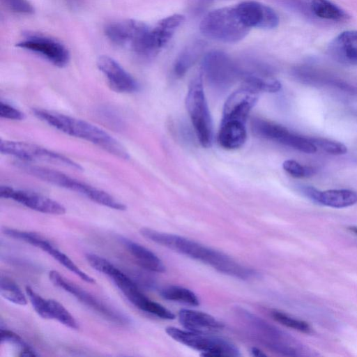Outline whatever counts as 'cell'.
Instances as JSON below:
<instances>
[{"label": "cell", "instance_id": "74e56055", "mask_svg": "<svg viewBox=\"0 0 357 357\" xmlns=\"http://www.w3.org/2000/svg\"><path fill=\"white\" fill-rule=\"evenodd\" d=\"M0 116L6 119L18 121L24 117L22 112L2 100L0 102Z\"/></svg>", "mask_w": 357, "mask_h": 357}, {"label": "cell", "instance_id": "277c9868", "mask_svg": "<svg viewBox=\"0 0 357 357\" xmlns=\"http://www.w3.org/2000/svg\"><path fill=\"white\" fill-rule=\"evenodd\" d=\"M33 112L41 121L68 135L86 140L120 158H129L128 152L118 140L91 123L40 108H34Z\"/></svg>", "mask_w": 357, "mask_h": 357}, {"label": "cell", "instance_id": "f1b7e54d", "mask_svg": "<svg viewBox=\"0 0 357 357\" xmlns=\"http://www.w3.org/2000/svg\"><path fill=\"white\" fill-rule=\"evenodd\" d=\"M0 294L3 298L14 304L25 305L27 303V299L19 286L6 276L1 278Z\"/></svg>", "mask_w": 357, "mask_h": 357}, {"label": "cell", "instance_id": "f35d334b", "mask_svg": "<svg viewBox=\"0 0 357 357\" xmlns=\"http://www.w3.org/2000/svg\"><path fill=\"white\" fill-rule=\"evenodd\" d=\"M250 353L254 356H265L266 354L264 353L261 349L257 347H252L250 350Z\"/></svg>", "mask_w": 357, "mask_h": 357}, {"label": "cell", "instance_id": "d590c367", "mask_svg": "<svg viewBox=\"0 0 357 357\" xmlns=\"http://www.w3.org/2000/svg\"><path fill=\"white\" fill-rule=\"evenodd\" d=\"M282 167L289 174L295 178L308 177L314 174V170L311 167L303 166L294 160H285Z\"/></svg>", "mask_w": 357, "mask_h": 357}, {"label": "cell", "instance_id": "d4e9b609", "mask_svg": "<svg viewBox=\"0 0 357 357\" xmlns=\"http://www.w3.org/2000/svg\"><path fill=\"white\" fill-rule=\"evenodd\" d=\"M241 77L243 79L244 86L250 87L257 92L275 93L279 91L281 89L280 82L269 75L267 76L266 73L246 72L245 73H242Z\"/></svg>", "mask_w": 357, "mask_h": 357}, {"label": "cell", "instance_id": "e575fe53", "mask_svg": "<svg viewBox=\"0 0 357 357\" xmlns=\"http://www.w3.org/2000/svg\"><path fill=\"white\" fill-rule=\"evenodd\" d=\"M25 291L36 313L43 319H50L48 300L43 298L29 286L26 287Z\"/></svg>", "mask_w": 357, "mask_h": 357}, {"label": "cell", "instance_id": "8fae6325", "mask_svg": "<svg viewBox=\"0 0 357 357\" xmlns=\"http://www.w3.org/2000/svg\"><path fill=\"white\" fill-rule=\"evenodd\" d=\"M202 70L208 82L215 87L225 88L241 75V71L231 59L221 51L207 53L202 62Z\"/></svg>", "mask_w": 357, "mask_h": 357}, {"label": "cell", "instance_id": "d6a6232c", "mask_svg": "<svg viewBox=\"0 0 357 357\" xmlns=\"http://www.w3.org/2000/svg\"><path fill=\"white\" fill-rule=\"evenodd\" d=\"M2 231L10 238L24 241L38 248H40L48 241L45 236L32 231H22L8 227L3 228Z\"/></svg>", "mask_w": 357, "mask_h": 357}, {"label": "cell", "instance_id": "ac0fdd59", "mask_svg": "<svg viewBox=\"0 0 357 357\" xmlns=\"http://www.w3.org/2000/svg\"><path fill=\"white\" fill-rule=\"evenodd\" d=\"M149 27L146 24L138 20H123L107 24L105 27V33L113 44L130 48Z\"/></svg>", "mask_w": 357, "mask_h": 357}, {"label": "cell", "instance_id": "d6986e66", "mask_svg": "<svg viewBox=\"0 0 357 357\" xmlns=\"http://www.w3.org/2000/svg\"><path fill=\"white\" fill-rule=\"evenodd\" d=\"M303 192L314 202L331 208H342L357 204V192L348 189H334L320 191L307 186Z\"/></svg>", "mask_w": 357, "mask_h": 357}, {"label": "cell", "instance_id": "52a82bcc", "mask_svg": "<svg viewBox=\"0 0 357 357\" xmlns=\"http://www.w3.org/2000/svg\"><path fill=\"white\" fill-rule=\"evenodd\" d=\"M165 331L176 342L200 351L202 356L236 357L241 355L239 349L233 342L213 334L195 333L173 326L167 327Z\"/></svg>", "mask_w": 357, "mask_h": 357}, {"label": "cell", "instance_id": "cb8c5ba5", "mask_svg": "<svg viewBox=\"0 0 357 357\" xmlns=\"http://www.w3.org/2000/svg\"><path fill=\"white\" fill-rule=\"evenodd\" d=\"M204 43L196 41L188 45L176 59L174 70L178 77H182L196 62L204 50Z\"/></svg>", "mask_w": 357, "mask_h": 357}, {"label": "cell", "instance_id": "ba28073f", "mask_svg": "<svg viewBox=\"0 0 357 357\" xmlns=\"http://www.w3.org/2000/svg\"><path fill=\"white\" fill-rule=\"evenodd\" d=\"M185 105L199 143L204 147H210L213 142V124L201 75L191 81Z\"/></svg>", "mask_w": 357, "mask_h": 357}, {"label": "cell", "instance_id": "4316f807", "mask_svg": "<svg viewBox=\"0 0 357 357\" xmlns=\"http://www.w3.org/2000/svg\"><path fill=\"white\" fill-rule=\"evenodd\" d=\"M131 303L138 309L158 318L167 320H172L175 318V315L172 311L162 305L152 301L142 291L133 299Z\"/></svg>", "mask_w": 357, "mask_h": 357}, {"label": "cell", "instance_id": "8d00e7d4", "mask_svg": "<svg viewBox=\"0 0 357 357\" xmlns=\"http://www.w3.org/2000/svg\"><path fill=\"white\" fill-rule=\"evenodd\" d=\"M5 6L11 11L24 15H31L34 8L27 0H2Z\"/></svg>", "mask_w": 357, "mask_h": 357}, {"label": "cell", "instance_id": "30bf717a", "mask_svg": "<svg viewBox=\"0 0 357 357\" xmlns=\"http://www.w3.org/2000/svg\"><path fill=\"white\" fill-rule=\"evenodd\" d=\"M2 154L14 156L24 161H41L80 171L82 167L68 157L45 147L24 142L1 140Z\"/></svg>", "mask_w": 357, "mask_h": 357}, {"label": "cell", "instance_id": "7a4b0ae2", "mask_svg": "<svg viewBox=\"0 0 357 357\" xmlns=\"http://www.w3.org/2000/svg\"><path fill=\"white\" fill-rule=\"evenodd\" d=\"M257 93L243 86L225 101L218 135V143L224 149H238L245 142V124L250 112L257 101Z\"/></svg>", "mask_w": 357, "mask_h": 357}, {"label": "cell", "instance_id": "9c48e42d", "mask_svg": "<svg viewBox=\"0 0 357 357\" xmlns=\"http://www.w3.org/2000/svg\"><path fill=\"white\" fill-rule=\"evenodd\" d=\"M183 20L184 16L178 14L163 18L155 26L149 28L132 50L142 57L156 55L170 40Z\"/></svg>", "mask_w": 357, "mask_h": 357}, {"label": "cell", "instance_id": "ffe728a7", "mask_svg": "<svg viewBox=\"0 0 357 357\" xmlns=\"http://www.w3.org/2000/svg\"><path fill=\"white\" fill-rule=\"evenodd\" d=\"M180 324L188 331L213 334L224 328L222 322L212 315L190 309H181L178 313Z\"/></svg>", "mask_w": 357, "mask_h": 357}, {"label": "cell", "instance_id": "4fadbf2b", "mask_svg": "<svg viewBox=\"0 0 357 357\" xmlns=\"http://www.w3.org/2000/svg\"><path fill=\"white\" fill-rule=\"evenodd\" d=\"M49 279L56 287L73 295L82 303L106 317L107 319L121 324H127L128 319L123 314L105 304L80 287L71 282L58 271L49 273Z\"/></svg>", "mask_w": 357, "mask_h": 357}, {"label": "cell", "instance_id": "1f68e13d", "mask_svg": "<svg viewBox=\"0 0 357 357\" xmlns=\"http://www.w3.org/2000/svg\"><path fill=\"white\" fill-rule=\"evenodd\" d=\"M270 314L275 321L286 327L304 333H312L311 327L305 321L292 317L291 316L275 309L270 310Z\"/></svg>", "mask_w": 357, "mask_h": 357}, {"label": "cell", "instance_id": "2e32d148", "mask_svg": "<svg viewBox=\"0 0 357 357\" xmlns=\"http://www.w3.org/2000/svg\"><path fill=\"white\" fill-rule=\"evenodd\" d=\"M242 22L249 29H273L279 24L276 13L270 7L261 3L246 1L235 6Z\"/></svg>", "mask_w": 357, "mask_h": 357}, {"label": "cell", "instance_id": "6da1fadb", "mask_svg": "<svg viewBox=\"0 0 357 357\" xmlns=\"http://www.w3.org/2000/svg\"><path fill=\"white\" fill-rule=\"evenodd\" d=\"M140 233L158 245L200 261L229 276L247 280L259 277V273L255 269L240 264L222 252L194 240L148 227L141 228Z\"/></svg>", "mask_w": 357, "mask_h": 357}, {"label": "cell", "instance_id": "8992f818", "mask_svg": "<svg viewBox=\"0 0 357 357\" xmlns=\"http://www.w3.org/2000/svg\"><path fill=\"white\" fill-rule=\"evenodd\" d=\"M199 29L206 38L229 43L241 40L249 31V28L242 22L235 7L211 11L201 21Z\"/></svg>", "mask_w": 357, "mask_h": 357}, {"label": "cell", "instance_id": "60d3db41", "mask_svg": "<svg viewBox=\"0 0 357 357\" xmlns=\"http://www.w3.org/2000/svg\"><path fill=\"white\" fill-rule=\"evenodd\" d=\"M348 229L351 231V232L354 233L356 235H357V227L356 226H350L348 227Z\"/></svg>", "mask_w": 357, "mask_h": 357}, {"label": "cell", "instance_id": "836d02e7", "mask_svg": "<svg viewBox=\"0 0 357 357\" xmlns=\"http://www.w3.org/2000/svg\"><path fill=\"white\" fill-rule=\"evenodd\" d=\"M310 140L322 151L332 155H344L347 152V146L341 142L322 137H310Z\"/></svg>", "mask_w": 357, "mask_h": 357}, {"label": "cell", "instance_id": "5b68a950", "mask_svg": "<svg viewBox=\"0 0 357 357\" xmlns=\"http://www.w3.org/2000/svg\"><path fill=\"white\" fill-rule=\"evenodd\" d=\"M19 165H20L22 169L33 176L54 185L81 194L98 204L119 211L126 209V206L124 204L107 192L75 179L63 172L26 163Z\"/></svg>", "mask_w": 357, "mask_h": 357}, {"label": "cell", "instance_id": "4dcf8cb0", "mask_svg": "<svg viewBox=\"0 0 357 357\" xmlns=\"http://www.w3.org/2000/svg\"><path fill=\"white\" fill-rule=\"evenodd\" d=\"M50 319H55L71 329L77 330L79 325L70 312L59 301L48 299Z\"/></svg>", "mask_w": 357, "mask_h": 357}, {"label": "cell", "instance_id": "83f0119b", "mask_svg": "<svg viewBox=\"0 0 357 357\" xmlns=\"http://www.w3.org/2000/svg\"><path fill=\"white\" fill-rule=\"evenodd\" d=\"M43 250L52 256L65 268L79 277L82 280L88 283L95 282V280L93 278L82 271L66 255L55 248L52 243L48 244Z\"/></svg>", "mask_w": 357, "mask_h": 357}, {"label": "cell", "instance_id": "ab89813d", "mask_svg": "<svg viewBox=\"0 0 357 357\" xmlns=\"http://www.w3.org/2000/svg\"><path fill=\"white\" fill-rule=\"evenodd\" d=\"M69 3H72V4H75V5H77L82 2H83L85 0H67Z\"/></svg>", "mask_w": 357, "mask_h": 357}, {"label": "cell", "instance_id": "603a6c76", "mask_svg": "<svg viewBox=\"0 0 357 357\" xmlns=\"http://www.w3.org/2000/svg\"><path fill=\"white\" fill-rule=\"evenodd\" d=\"M310 7L313 13L321 19L339 22L350 19L347 13L329 0H311Z\"/></svg>", "mask_w": 357, "mask_h": 357}, {"label": "cell", "instance_id": "484cf974", "mask_svg": "<svg viewBox=\"0 0 357 357\" xmlns=\"http://www.w3.org/2000/svg\"><path fill=\"white\" fill-rule=\"evenodd\" d=\"M160 294L164 299L167 301L191 306L199 305V300L197 295L190 289L183 287L169 285L161 289Z\"/></svg>", "mask_w": 357, "mask_h": 357}, {"label": "cell", "instance_id": "7c38bea8", "mask_svg": "<svg viewBox=\"0 0 357 357\" xmlns=\"http://www.w3.org/2000/svg\"><path fill=\"white\" fill-rule=\"evenodd\" d=\"M253 132L257 135L279 142L305 153H314L317 146L309 137L290 132L287 128L264 119H255L252 122Z\"/></svg>", "mask_w": 357, "mask_h": 357}, {"label": "cell", "instance_id": "44dd1931", "mask_svg": "<svg viewBox=\"0 0 357 357\" xmlns=\"http://www.w3.org/2000/svg\"><path fill=\"white\" fill-rule=\"evenodd\" d=\"M328 53L344 65H357V31H347L336 36L328 45Z\"/></svg>", "mask_w": 357, "mask_h": 357}, {"label": "cell", "instance_id": "5bb4252c", "mask_svg": "<svg viewBox=\"0 0 357 357\" xmlns=\"http://www.w3.org/2000/svg\"><path fill=\"white\" fill-rule=\"evenodd\" d=\"M16 46L39 54L59 68L66 66L70 61V52L64 45L43 35L28 34Z\"/></svg>", "mask_w": 357, "mask_h": 357}, {"label": "cell", "instance_id": "f546056e", "mask_svg": "<svg viewBox=\"0 0 357 357\" xmlns=\"http://www.w3.org/2000/svg\"><path fill=\"white\" fill-rule=\"evenodd\" d=\"M1 344H9L18 349L19 356H37L36 351L26 343L17 334L1 327L0 329Z\"/></svg>", "mask_w": 357, "mask_h": 357}, {"label": "cell", "instance_id": "9a60e30c", "mask_svg": "<svg viewBox=\"0 0 357 357\" xmlns=\"http://www.w3.org/2000/svg\"><path fill=\"white\" fill-rule=\"evenodd\" d=\"M0 197L13 199L27 208L40 213L52 215L66 213V208L62 204L34 192L15 189L8 185H1Z\"/></svg>", "mask_w": 357, "mask_h": 357}, {"label": "cell", "instance_id": "e0dca14e", "mask_svg": "<svg viewBox=\"0 0 357 357\" xmlns=\"http://www.w3.org/2000/svg\"><path fill=\"white\" fill-rule=\"evenodd\" d=\"M97 66L113 91L130 93L138 90L139 84L136 79L113 58L100 56L97 60Z\"/></svg>", "mask_w": 357, "mask_h": 357}, {"label": "cell", "instance_id": "3957f363", "mask_svg": "<svg viewBox=\"0 0 357 357\" xmlns=\"http://www.w3.org/2000/svg\"><path fill=\"white\" fill-rule=\"evenodd\" d=\"M234 313L246 333L272 351L286 356L312 355L295 337L250 310L236 307Z\"/></svg>", "mask_w": 357, "mask_h": 357}, {"label": "cell", "instance_id": "7402d4cb", "mask_svg": "<svg viewBox=\"0 0 357 357\" xmlns=\"http://www.w3.org/2000/svg\"><path fill=\"white\" fill-rule=\"evenodd\" d=\"M121 241L142 268L154 273L165 272V265L151 250L141 244L126 238H121Z\"/></svg>", "mask_w": 357, "mask_h": 357}]
</instances>
